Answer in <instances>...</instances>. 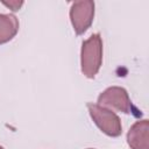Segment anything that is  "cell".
Here are the masks:
<instances>
[{"label": "cell", "instance_id": "cell-7", "mask_svg": "<svg viewBox=\"0 0 149 149\" xmlns=\"http://www.w3.org/2000/svg\"><path fill=\"white\" fill-rule=\"evenodd\" d=\"M2 3L6 7L10 8L13 12H16V10H19L22 7L23 1H21V0H12V1H2Z\"/></svg>", "mask_w": 149, "mask_h": 149}, {"label": "cell", "instance_id": "cell-5", "mask_svg": "<svg viewBox=\"0 0 149 149\" xmlns=\"http://www.w3.org/2000/svg\"><path fill=\"white\" fill-rule=\"evenodd\" d=\"M127 142L132 149H149V121H136L127 133Z\"/></svg>", "mask_w": 149, "mask_h": 149}, {"label": "cell", "instance_id": "cell-4", "mask_svg": "<svg viewBox=\"0 0 149 149\" xmlns=\"http://www.w3.org/2000/svg\"><path fill=\"white\" fill-rule=\"evenodd\" d=\"M94 17V2L91 0L74 1L70 8V20L77 35L84 34L92 24Z\"/></svg>", "mask_w": 149, "mask_h": 149}, {"label": "cell", "instance_id": "cell-2", "mask_svg": "<svg viewBox=\"0 0 149 149\" xmlns=\"http://www.w3.org/2000/svg\"><path fill=\"white\" fill-rule=\"evenodd\" d=\"M87 109L93 122L100 128L102 133L112 137H116L121 134V121L112 109L91 102L87 104Z\"/></svg>", "mask_w": 149, "mask_h": 149}, {"label": "cell", "instance_id": "cell-3", "mask_svg": "<svg viewBox=\"0 0 149 149\" xmlns=\"http://www.w3.org/2000/svg\"><path fill=\"white\" fill-rule=\"evenodd\" d=\"M98 105L122 112L125 114H130L133 112V105L129 95L127 91L120 86H111L101 92L98 97Z\"/></svg>", "mask_w": 149, "mask_h": 149}, {"label": "cell", "instance_id": "cell-6", "mask_svg": "<svg viewBox=\"0 0 149 149\" xmlns=\"http://www.w3.org/2000/svg\"><path fill=\"white\" fill-rule=\"evenodd\" d=\"M19 31V20L14 14H0V44L10 41Z\"/></svg>", "mask_w": 149, "mask_h": 149}, {"label": "cell", "instance_id": "cell-9", "mask_svg": "<svg viewBox=\"0 0 149 149\" xmlns=\"http://www.w3.org/2000/svg\"><path fill=\"white\" fill-rule=\"evenodd\" d=\"M88 149H93V148H88Z\"/></svg>", "mask_w": 149, "mask_h": 149}, {"label": "cell", "instance_id": "cell-1", "mask_svg": "<svg viewBox=\"0 0 149 149\" xmlns=\"http://www.w3.org/2000/svg\"><path fill=\"white\" fill-rule=\"evenodd\" d=\"M102 63V40L99 34L83 41L80 50L81 72L87 78H94Z\"/></svg>", "mask_w": 149, "mask_h": 149}, {"label": "cell", "instance_id": "cell-8", "mask_svg": "<svg viewBox=\"0 0 149 149\" xmlns=\"http://www.w3.org/2000/svg\"><path fill=\"white\" fill-rule=\"evenodd\" d=\"M0 149H3V148H2V147H1V146H0Z\"/></svg>", "mask_w": 149, "mask_h": 149}]
</instances>
